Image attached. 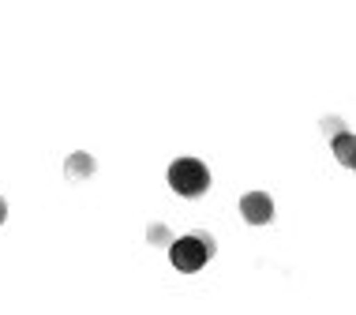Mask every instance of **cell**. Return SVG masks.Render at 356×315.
I'll list each match as a JSON object with an SVG mask.
<instances>
[{"mask_svg": "<svg viewBox=\"0 0 356 315\" xmlns=\"http://www.w3.org/2000/svg\"><path fill=\"white\" fill-rule=\"evenodd\" d=\"M240 214H244L248 225H266L274 222V199L266 192H248L240 199Z\"/></svg>", "mask_w": 356, "mask_h": 315, "instance_id": "3", "label": "cell"}, {"mask_svg": "<svg viewBox=\"0 0 356 315\" xmlns=\"http://www.w3.org/2000/svg\"><path fill=\"white\" fill-rule=\"evenodd\" d=\"M169 259L180 274H195L214 259V236L210 233H188V236H177L169 244Z\"/></svg>", "mask_w": 356, "mask_h": 315, "instance_id": "1", "label": "cell"}, {"mask_svg": "<svg viewBox=\"0 0 356 315\" xmlns=\"http://www.w3.org/2000/svg\"><path fill=\"white\" fill-rule=\"evenodd\" d=\"M150 244H172V236H169V229L165 225H150Z\"/></svg>", "mask_w": 356, "mask_h": 315, "instance_id": "6", "label": "cell"}, {"mask_svg": "<svg viewBox=\"0 0 356 315\" xmlns=\"http://www.w3.org/2000/svg\"><path fill=\"white\" fill-rule=\"evenodd\" d=\"M169 188L184 199H199L210 188V169L199 158H177L169 165Z\"/></svg>", "mask_w": 356, "mask_h": 315, "instance_id": "2", "label": "cell"}, {"mask_svg": "<svg viewBox=\"0 0 356 315\" xmlns=\"http://www.w3.org/2000/svg\"><path fill=\"white\" fill-rule=\"evenodd\" d=\"M4 218H8V203L0 199V225H4Z\"/></svg>", "mask_w": 356, "mask_h": 315, "instance_id": "7", "label": "cell"}, {"mask_svg": "<svg viewBox=\"0 0 356 315\" xmlns=\"http://www.w3.org/2000/svg\"><path fill=\"white\" fill-rule=\"evenodd\" d=\"M64 173H68L72 180H86L94 173V158L90 154H72L68 161H64Z\"/></svg>", "mask_w": 356, "mask_h": 315, "instance_id": "4", "label": "cell"}, {"mask_svg": "<svg viewBox=\"0 0 356 315\" xmlns=\"http://www.w3.org/2000/svg\"><path fill=\"white\" fill-rule=\"evenodd\" d=\"M334 150H338V158L345 165H353V136H338L334 139Z\"/></svg>", "mask_w": 356, "mask_h": 315, "instance_id": "5", "label": "cell"}]
</instances>
